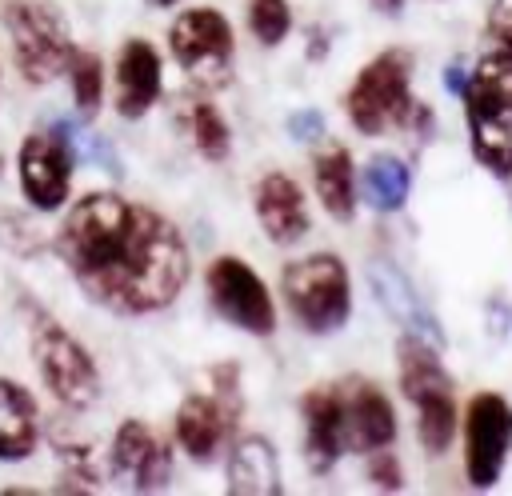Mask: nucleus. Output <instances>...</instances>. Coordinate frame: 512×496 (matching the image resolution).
<instances>
[{
    "label": "nucleus",
    "mask_w": 512,
    "mask_h": 496,
    "mask_svg": "<svg viewBox=\"0 0 512 496\" xmlns=\"http://www.w3.org/2000/svg\"><path fill=\"white\" fill-rule=\"evenodd\" d=\"M68 88H72V104L80 112V120H92L104 104V60L92 48H76L68 60Z\"/></svg>",
    "instance_id": "nucleus-23"
},
{
    "label": "nucleus",
    "mask_w": 512,
    "mask_h": 496,
    "mask_svg": "<svg viewBox=\"0 0 512 496\" xmlns=\"http://www.w3.org/2000/svg\"><path fill=\"white\" fill-rule=\"evenodd\" d=\"M284 132H288L292 140H300V144H312V140L324 136V116H320L316 108H300V112H292V116L284 120Z\"/></svg>",
    "instance_id": "nucleus-28"
},
{
    "label": "nucleus",
    "mask_w": 512,
    "mask_h": 496,
    "mask_svg": "<svg viewBox=\"0 0 512 496\" xmlns=\"http://www.w3.org/2000/svg\"><path fill=\"white\" fill-rule=\"evenodd\" d=\"M72 168H76V148L64 124L36 128L20 140L16 148V180L20 196L36 212H56L72 196Z\"/></svg>",
    "instance_id": "nucleus-10"
},
{
    "label": "nucleus",
    "mask_w": 512,
    "mask_h": 496,
    "mask_svg": "<svg viewBox=\"0 0 512 496\" xmlns=\"http://www.w3.org/2000/svg\"><path fill=\"white\" fill-rule=\"evenodd\" d=\"M188 128H192V144L204 160L220 164L232 156V128L224 120V112L212 104V100H196L192 112H188Z\"/></svg>",
    "instance_id": "nucleus-24"
},
{
    "label": "nucleus",
    "mask_w": 512,
    "mask_h": 496,
    "mask_svg": "<svg viewBox=\"0 0 512 496\" xmlns=\"http://www.w3.org/2000/svg\"><path fill=\"white\" fill-rule=\"evenodd\" d=\"M164 92V64L152 40L132 36L120 44L112 64V108L124 120H140Z\"/></svg>",
    "instance_id": "nucleus-15"
},
{
    "label": "nucleus",
    "mask_w": 512,
    "mask_h": 496,
    "mask_svg": "<svg viewBox=\"0 0 512 496\" xmlns=\"http://www.w3.org/2000/svg\"><path fill=\"white\" fill-rule=\"evenodd\" d=\"M460 100L472 160L496 180H512V56L484 48Z\"/></svg>",
    "instance_id": "nucleus-2"
},
{
    "label": "nucleus",
    "mask_w": 512,
    "mask_h": 496,
    "mask_svg": "<svg viewBox=\"0 0 512 496\" xmlns=\"http://www.w3.org/2000/svg\"><path fill=\"white\" fill-rule=\"evenodd\" d=\"M364 276H368V288H372L376 304H380L404 332H412V336H420V340L444 348V332H440L436 316L424 308V300L416 296V288H412V280L404 276L400 264L376 256V260L364 264Z\"/></svg>",
    "instance_id": "nucleus-18"
},
{
    "label": "nucleus",
    "mask_w": 512,
    "mask_h": 496,
    "mask_svg": "<svg viewBox=\"0 0 512 496\" xmlns=\"http://www.w3.org/2000/svg\"><path fill=\"white\" fill-rule=\"evenodd\" d=\"M40 404L36 396L12 380V376H0V460L4 464H16V460H28L36 448H40Z\"/></svg>",
    "instance_id": "nucleus-20"
},
{
    "label": "nucleus",
    "mask_w": 512,
    "mask_h": 496,
    "mask_svg": "<svg viewBox=\"0 0 512 496\" xmlns=\"http://www.w3.org/2000/svg\"><path fill=\"white\" fill-rule=\"evenodd\" d=\"M108 468L136 492H160L172 480V440L148 420H120L108 444Z\"/></svg>",
    "instance_id": "nucleus-13"
},
{
    "label": "nucleus",
    "mask_w": 512,
    "mask_h": 496,
    "mask_svg": "<svg viewBox=\"0 0 512 496\" xmlns=\"http://www.w3.org/2000/svg\"><path fill=\"white\" fill-rule=\"evenodd\" d=\"M168 52L196 88L216 92V88H228V80H232L236 32L220 8L196 4V8H184L168 24Z\"/></svg>",
    "instance_id": "nucleus-9"
},
{
    "label": "nucleus",
    "mask_w": 512,
    "mask_h": 496,
    "mask_svg": "<svg viewBox=\"0 0 512 496\" xmlns=\"http://www.w3.org/2000/svg\"><path fill=\"white\" fill-rule=\"evenodd\" d=\"M360 196L368 200L372 212H400L412 192V168L396 152H372L364 168L356 172Z\"/></svg>",
    "instance_id": "nucleus-22"
},
{
    "label": "nucleus",
    "mask_w": 512,
    "mask_h": 496,
    "mask_svg": "<svg viewBox=\"0 0 512 496\" xmlns=\"http://www.w3.org/2000/svg\"><path fill=\"white\" fill-rule=\"evenodd\" d=\"M300 424H304V460L316 476H328L344 456V416H340V388L336 380L312 384L300 396Z\"/></svg>",
    "instance_id": "nucleus-17"
},
{
    "label": "nucleus",
    "mask_w": 512,
    "mask_h": 496,
    "mask_svg": "<svg viewBox=\"0 0 512 496\" xmlns=\"http://www.w3.org/2000/svg\"><path fill=\"white\" fill-rule=\"evenodd\" d=\"M4 28H8V44H12V64L28 88H44L68 72L76 40L56 4L16 0L4 8Z\"/></svg>",
    "instance_id": "nucleus-7"
},
{
    "label": "nucleus",
    "mask_w": 512,
    "mask_h": 496,
    "mask_svg": "<svg viewBox=\"0 0 512 496\" xmlns=\"http://www.w3.org/2000/svg\"><path fill=\"white\" fill-rule=\"evenodd\" d=\"M24 320H28V352L32 364L52 392V400L68 412H84L100 400V368L92 352L36 300L24 296Z\"/></svg>",
    "instance_id": "nucleus-4"
},
{
    "label": "nucleus",
    "mask_w": 512,
    "mask_h": 496,
    "mask_svg": "<svg viewBox=\"0 0 512 496\" xmlns=\"http://www.w3.org/2000/svg\"><path fill=\"white\" fill-rule=\"evenodd\" d=\"M464 84H468V68H464L460 60H452V64L444 68V88H448L452 96H460V92H464Z\"/></svg>",
    "instance_id": "nucleus-29"
},
{
    "label": "nucleus",
    "mask_w": 512,
    "mask_h": 496,
    "mask_svg": "<svg viewBox=\"0 0 512 496\" xmlns=\"http://www.w3.org/2000/svg\"><path fill=\"white\" fill-rule=\"evenodd\" d=\"M312 184H316V196H320V208L336 220V224H348L356 216V196H360V180H356V164H352V152L344 144H324L316 156H312Z\"/></svg>",
    "instance_id": "nucleus-21"
},
{
    "label": "nucleus",
    "mask_w": 512,
    "mask_h": 496,
    "mask_svg": "<svg viewBox=\"0 0 512 496\" xmlns=\"http://www.w3.org/2000/svg\"><path fill=\"white\" fill-rule=\"evenodd\" d=\"M52 248L76 288L112 316L164 312L192 272L180 228L152 204L120 192H84L72 200Z\"/></svg>",
    "instance_id": "nucleus-1"
},
{
    "label": "nucleus",
    "mask_w": 512,
    "mask_h": 496,
    "mask_svg": "<svg viewBox=\"0 0 512 496\" xmlns=\"http://www.w3.org/2000/svg\"><path fill=\"white\" fill-rule=\"evenodd\" d=\"M396 376H400V392L416 412V436L420 448L428 456H444L448 444L456 440V388L452 376L440 364V348L404 332L396 340Z\"/></svg>",
    "instance_id": "nucleus-3"
},
{
    "label": "nucleus",
    "mask_w": 512,
    "mask_h": 496,
    "mask_svg": "<svg viewBox=\"0 0 512 496\" xmlns=\"http://www.w3.org/2000/svg\"><path fill=\"white\" fill-rule=\"evenodd\" d=\"M340 388V416H344V456H368L376 448H388L396 440V408L388 400V392L360 376L348 372L336 380Z\"/></svg>",
    "instance_id": "nucleus-14"
},
{
    "label": "nucleus",
    "mask_w": 512,
    "mask_h": 496,
    "mask_svg": "<svg viewBox=\"0 0 512 496\" xmlns=\"http://www.w3.org/2000/svg\"><path fill=\"white\" fill-rule=\"evenodd\" d=\"M252 208H256V220H260V228H264V236L272 244L288 248V244L308 236L312 212H308L304 188L288 172H280V168L264 172L256 180V188H252Z\"/></svg>",
    "instance_id": "nucleus-16"
},
{
    "label": "nucleus",
    "mask_w": 512,
    "mask_h": 496,
    "mask_svg": "<svg viewBox=\"0 0 512 496\" xmlns=\"http://www.w3.org/2000/svg\"><path fill=\"white\" fill-rule=\"evenodd\" d=\"M240 416H244L240 364L236 360L212 364V388L188 392L176 408V420H172L176 448L196 464H212L224 452V444L236 440Z\"/></svg>",
    "instance_id": "nucleus-6"
},
{
    "label": "nucleus",
    "mask_w": 512,
    "mask_h": 496,
    "mask_svg": "<svg viewBox=\"0 0 512 496\" xmlns=\"http://www.w3.org/2000/svg\"><path fill=\"white\" fill-rule=\"evenodd\" d=\"M228 492L236 496H280L284 480H280V456L272 448L268 436L248 432L236 436L228 444Z\"/></svg>",
    "instance_id": "nucleus-19"
},
{
    "label": "nucleus",
    "mask_w": 512,
    "mask_h": 496,
    "mask_svg": "<svg viewBox=\"0 0 512 496\" xmlns=\"http://www.w3.org/2000/svg\"><path fill=\"white\" fill-rule=\"evenodd\" d=\"M208 304L220 320L248 336H272L276 332V300L260 272L240 256H216L204 272Z\"/></svg>",
    "instance_id": "nucleus-11"
},
{
    "label": "nucleus",
    "mask_w": 512,
    "mask_h": 496,
    "mask_svg": "<svg viewBox=\"0 0 512 496\" xmlns=\"http://www.w3.org/2000/svg\"><path fill=\"white\" fill-rule=\"evenodd\" d=\"M464 476L472 488H492L512 452V404L500 392H472L460 420Z\"/></svg>",
    "instance_id": "nucleus-12"
},
{
    "label": "nucleus",
    "mask_w": 512,
    "mask_h": 496,
    "mask_svg": "<svg viewBox=\"0 0 512 496\" xmlns=\"http://www.w3.org/2000/svg\"><path fill=\"white\" fill-rule=\"evenodd\" d=\"M280 296L292 320L312 336L340 332L352 316V280L336 252H308L288 260L280 268Z\"/></svg>",
    "instance_id": "nucleus-5"
},
{
    "label": "nucleus",
    "mask_w": 512,
    "mask_h": 496,
    "mask_svg": "<svg viewBox=\"0 0 512 496\" xmlns=\"http://www.w3.org/2000/svg\"><path fill=\"white\" fill-rule=\"evenodd\" d=\"M368 4H372V12H380V16H400L408 0H368Z\"/></svg>",
    "instance_id": "nucleus-30"
},
{
    "label": "nucleus",
    "mask_w": 512,
    "mask_h": 496,
    "mask_svg": "<svg viewBox=\"0 0 512 496\" xmlns=\"http://www.w3.org/2000/svg\"><path fill=\"white\" fill-rule=\"evenodd\" d=\"M412 52L404 48H384L376 52L356 76L344 96L348 124L360 136H384L392 128H404L412 112Z\"/></svg>",
    "instance_id": "nucleus-8"
},
{
    "label": "nucleus",
    "mask_w": 512,
    "mask_h": 496,
    "mask_svg": "<svg viewBox=\"0 0 512 496\" xmlns=\"http://www.w3.org/2000/svg\"><path fill=\"white\" fill-rule=\"evenodd\" d=\"M248 32L264 48H280L292 32V4L288 0H248Z\"/></svg>",
    "instance_id": "nucleus-25"
},
{
    "label": "nucleus",
    "mask_w": 512,
    "mask_h": 496,
    "mask_svg": "<svg viewBox=\"0 0 512 496\" xmlns=\"http://www.w3.org/2000/svg\"><path fill=\"white\" fill-rule=\"evenodd\" d=\"M364 472H368V480H372L376 488H384V492L404 488V472H400V460L392 456V444L368 452V468H364Z\"/></svg>",
    "instance_id": "nucleus-27"
},
{
    "label": "nucleus",
    "mask_w": 512,
    "mask_h": 496,
    "mask_svg": "<svg viewBox=\"0 0 512 496\" xmlns=\"http://www.w3.org/2000/svg\"><path fill=\"white\" fill-rule=\"evenodd\" d=\"M152 8H172V4H180V0H148Z\"/></svg>",
    "instance_id": "nucleus-32"
},
{
    "label": "nucleus",
    "mask_w": 512,
    "mask_h": 496,
    "mask_svg": "<svg viewBox=\"0 0 512 496\" xmlns=\"http://www.w3.org/2000/svg\"><path fill=\"white\" fill-rule=\"evenodd\" d=\"M484 44H488V52L512 56V0H492L488 24H484Z\"/></svg>",
    "instance_id": "nucleus-26"
},
{
    "label": "nucleus",
    "mask_w": 512,
    "mask_h": 496,
    "mask_svg": "<svg viewBox=\"0 0 512 496\" xmlns=\"http://www.w3.org/2000/svg\"><path fill=\"white\" fill-rule=\"evenodd\" d=\"M324 48H328V36L316 40V32H312V36H308V60H324V56H328Z\"/></svg>",
    "instance_id": "nucleus-31"
}]
</instances>
